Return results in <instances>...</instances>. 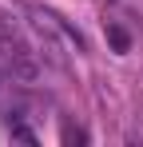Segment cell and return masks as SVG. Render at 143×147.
Listing matches in <instances>:
<instances>
[{"instance_id":"6da1fadb","label":"cell","mask_w":143,"mask_h":147,"mask_svg":"<svg viewBox=\"0 0 143 147\" xmlns=\"http://www.w3.org/2000/svg\"><path fill=\"white\" fill-rule=\"evenodd\" d=\"M0 60H4V68L16 76V80H36L40 76V60H36L32 44H28L24 28L4 8H0Z\"/></svg>"},{"instance_id":"277c9868","label":"cell","mask_w":143,"mask_h":147,"mask_svg":"<svg viewBox=\"0 0 143 147\" xmlns=\"http://www.w3.org/2000/svg\"><path fill=\"white\" fill-rule=\"evenodd\" d=\"M64 143H88V135L80 127H64Z\"/></svg>"},{"instance_id":"3957f363","label":"cell","mask_w":143,"mask_h":147,"mask_svg":"<svg viewBox=\"0 0 143 147\" xmlns=\"http://www.w3.org/2000/svg\"><path fill=\"white\" fill-rule=\"evenodd\" d=\"M12 139H24V143H36V131H28L24 123H12Z\"/></svg>"},{"instance_id":"7a4b0ae2","label":"cell","mask_w":143,"mask_h":147,"mask_svg":"<svg viewBox=\"0 0 143 147\" xmlns=\"http://www.w3.org/2000/svg\"><path fill=\"white\" fill-rule=\"evenodd\" d=\"M103 32H107V44H111V48H115L119 56L131 48V36H127V28H119L115 20H103Z\"/></svg>"}]
</instances>
